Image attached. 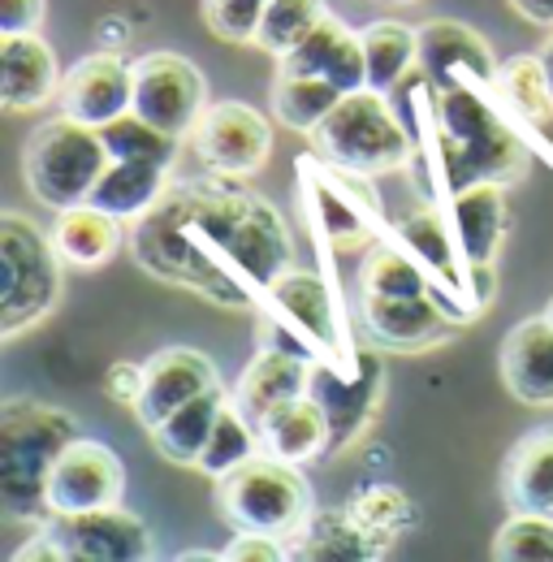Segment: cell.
I'll list each match as a JSON object with an SVG mask.
<instances>
[{"label": "cell", "mask_w": 553, "mask_h": 562, "mask_svg": "<svg viewBox=\"0 0 553 562\" xmlns=\"http://www.w3.org/2000/svg\"><path fill=\"white\" fill-rule=\"evenodd\" d=\"M131 256L147 278L191 290L216 307H256L285 269L294 243L285 216L229 173L173 182L165 200L131 229Z\"/></svg>", "instance_id": "obj_1"}, {"label": "cell", "mask_w": 553, "mask_h": 562, "mask_svg": "<svg viewBox=\"0 0 553 562\" xmlns=\"http://www.w3.org/2000/svg\"><path fill=\"white\" fill-rule=\"evenodd\" d=\"M424 151L445 200L476 182H519L528 173L532 143L506 117L493 91L472 78H454L445 87H428Z\"/></svg>", "instance_id": "obj_2"}, {"label": "cell", "mask_w": 553, "mask_h": 562, "mask_svg": "<svg viewBox=\"0 0 553 562\" xmlns=\"http://www.w3.org/2000/svg\"><path fill=\"white\" fill-rule=\"evenodd\" d=\"M82 437V424L69 412L40 398H9L0 407V510L9 524H44L48 476L69 441Z\"/></svg>", "instance_id": "obj_3"}, {"label": "cell", "mask_w": 553, "mask_h": 562, "mask_svg": "<svg viewBox=\"0 0 553 562\" xmlns=\"http://www.w3.org/2000/svg\"><path fill=\"white\" fill-rule=\"evenodd\" d=\"M256 307H260L264 342L290 347V351L307 355L316 363H329V368H342V372L359 363V347L346 338L338 294L329 290V281L320 273L285 269Z\"/></svg>", "instance_id": "obj_4"}, {"label": "cell", "mask_w": 553, "mask_h": 562, "mask_svg": "<svg viewBox=\"0 0 553 562\" xmlns=\"http://www.w3.org/2000/svg\"><path fill=\"white\" fill-rule=\"evenodd\" d=\"M312 143L329 165L363 178L398 173L415 156L411 126L390 109L385 91H372V87L346 91L338 109L312 131Z\"/></svg>", "instance_id": "obj_5"}, {"label": "cell", "mask_w": 553, "mask_h": 562, "mask_svg": "<svg viewBox=\"0 0 553 562\" xmlns=\"http://www.w3.org/2000/svg\"><path fill=\"white\" fill-rule=\"evenodd\" d=\"M212 485H216V510L234 532H264L276 541H290L303 528V519L316 510L298 463H285L269 450L251 454Z\"/></svg>", "instance_id": "obj_6"}, {"label": "cell", "mask_w": 553, "mask_h": 562, "mask_svg": "<svg viewBox=\"0 0 553 562\" xmlns=\"http://www.w3.org/2000/svg\"><path fill=\"white\" fill-rule=\"evenodd\" d=\"M109 160L113 156L104 135L61 113L31 131L22 147V178L44 209L66 212L74 204H91V191L104 178Z\"/></svg>", "instance_id": "obj_7"}, {"label": "cell", "mask_w": 553, "mask_h": 562, "mask_svg": "<svg viewBox=\"0 0 553 562\" xmlns=\"http://www.w3.org/2000/svg\"><path fill=\"white\" fill-rule=\"evenodd\" d=\"M0 260H4V299H0V338H22L53 316L66 285V260L35 221L22 212L0 216Z\"/></svg>", "instance_id": "obj_8"}, {"label": "cell", "mask_w": 553, "mask_h": 562, "mask_svg": "<svg viewBox=\"0 0 553 562\" xmlns=\"http://www.w3.org/2000/svg\"><path fill=\"white\" fill-rule=\"evenodd\" d=\"M303 216L329 247H359L381 229V204L372 195V178L329 165L325 156H298Z\"/></svg>", "instance_id": "obj_9"}, {"label": "cell", "mask_w": 553, "mask_h": 562, "mask_svg": "<svg viewBox=\"0 0 553 562\" xmlns=\"http://www.w3.org/2000/svg\"><path fill=\"white\" fill-rule=\"evenodd\" d=\"M40 532L53 541L57 562H143L151 559V528L135 510L100 506L78 515H48Z\"/></svg>", "instance_id": "obj_10"}, {"label": "cell", "mask_w": 553, "mask_h": 562, "mask_svg": "<svg viewBox=\"0 0 553 562\" xmlns=\"http://www.w3.org/2000/svg\"><path fill=\"white\" fill-rule=\"evenodd\" d=\"M359 316L368 342L390 355L437 351L463 329L441 294H359Z\"/></svg>", "instance_id": "obj_11"}, {"label": "cell", "mask_w": 553, "mask_h": 562, "mask_svg": "<svg viewBox=\"0 0 553 562\" xmlns=\"http://www.w3.org/2000/svg\"><path fill=\"white\" fill-rule=\"evenodd\" d=\"M191 147L212 173L251 178L273 151V122L242 100H212L191 131Z\"/></svg>", "instance_id": "obj_12"}, {"label": "cell", "mask_w": 553, "mask_h": 562, "mask_svg": "<svg viewBox=\"0 0 553 562\" xmlns=\"http://www.w3.org/2000/svg\"><path fill=\"white\" fill-rule=\"evenodd\" d=\"M307 394L320 403L325 420H329V459L350 450L381 412V394H385V372L381 359L359 347V363L342 372L329 363H312V385Z\"/></svg>", "instance_id": "obj_13"}, {"label": "cell", "mask_w": 553, "mask_h": 562, "mask_svg": "<svg viewBox=\"0 0 553 562\" xmlns=\"http://www.w3.org/2000/svg\"><path fill=\"white\" fill-rule=\"evenodd\" d=\"M207 109V82L204 74L195 70L187 57L178 53H147L135 61V100L131 113H138L143 122L191 139L200 113Z\"/></svg>", "instance_id": "obj_14"}, {"label": "cell", "mask_w": 553, "mask_h": 562, "mask_svg": "<svg viewBox=\"0 0 553 562\" xmlns=\"http://www.w3.org/2000/svg\"><path fill=\"white\" fill-rule=\"evenodd\" d=\"M126 493V463L117 459L113 446L95 441V437H78L69 441L66 454L57 459L53 476H48V506L53 515H78V510H100V506H117Z\"/></svg>", "instance_id": "obj_15"}, {"label": "cell", "mask_w": 553, "mask_h": 562, "mask_svg": "<svg viewBox=\"0 0 553 562\" xmlns=\"http://www.w3.org/2000/svg\"><path fill=\"white\" fill-rule=\"evenodd\" d=\"M61 113L74 122L87 126H109L122 113H131L135 100V66L117 53V48H100L91 57H82L78 66H69V74L61 78Z\"/></svg>", "instance_id": "obj_16"}, {"label": "cell", "mask_w": 553, "mask_h": 562, "mask_svg": "<svg viewBox=\"0 0 553 562\" xmlns=\"http://www.w3.org/2000/svg\"><path fill=\"white\" fill-rule=\"evenodd\" d=\"M207 390H221V372L195 347H165L143 363V394L135 403V420L151 432L165 416H173L182 403L200 398Z\"/></svg>", "instance_id": "obj_17"}, {"label": "cell", "mask_w": 553, "mask_h": 562, "mask_svg": "<svg viewBox=\"0 0 553 562\" xmlns=\"http://www.w3.org/2000/svg\"><path fill=\"white\" fill-rule=\"evenodd\" d=\"M497 66L501 61L493 57L481 31L450 22V18H432L419 26V74L428 78V87H445L454 78H472L481 87H493Z\"/></svg>", "instance_id": "obj_18"}, {"label": "cell", "mask_w": 553, "mask_h": 562, "mask_svg": "<svg viewBox=\"0 0 553 562\" xmlns=\"http://www.w3.org/2000/svg\"><path fill=\"white\" fill-rule=\"evenodd\" d=\"M61 91V66L40 31L0 35V104L4 113H35Z\"/></svg>", "instance_id": "obj_19"}, {"label": "cell", "mask_w": 553, "mask_h": 562, "mask_svg": "<svg viewBox=\"0 0 553 562\" xmlns=\"http://www.w3.org/2000/svg\"><path fill=\"white\" fill-rule=\"evenodd\" d=\"M312 363H316V359L290 351V347L260 342V355L251 359V368L242 372V381H238V390H234L238 412L260 428L276 407H285V403H294V398L307 394V385H312Z\"/></svg>", "instance_id": "obj_20"}, {"label": "cell", "mask_w": 553, "mask_h": 562, "mask_svg": "<svg viewBox=\"0 0 553 562\" xmlns=\"http://www.w3.org/2000/svg\"><path fill=\"white\" fill-rule=\"evenodd\" d=\"M501 385L515 403L528 407H553V321L541 312L532 321H519L501 338Z\"/></svg>", "instance_id": "obj_21"}, {"label": "cell", "mask_w": 553, "mask_h": 562, "mask_svg": "<svg viewBox=\"0 0 553 562\" xmlns=\"http://www.w3.org/2000/svg\"><path fill=\"white\" fill-rule=\"evenodd\" d=\"M501 497L515 515L553 519V424L523 432L501 463Z\"/></svg>", "instance_id": "obj_22"}, {"label": "cell", "mask_w": 553, "mask_h": 562, "mask_svg": "<svg viewBox=\"0 0 553 562\" xmlns=\"http://www.w3.org/2000/svg\"><path fill=\"white\" fill-rule=\"evenodd\" d=\"M445 212L454 221L467 269L493 265L501 234H506V182H476L467 191H454V195H445Z\"/></svg>", "instance_id": "obj_23"}, {"label": "cell", "mask_w": 553, "mask_h": 562, "mask_svg": "<svg viewBox=\"0 0 553 562\" xmlns=\"http://www.w3.org/2000/svg\"><path fill=\"white\" fill-rule=\"evenodd\" d=\"M285 554L294 562H368L381 559L385 546H376L346 506V510H312L303 528L285 541Z\"/></svg>", "instance_id": "obj_24"}, {"label": "cell", "mask_w": 553, "mask_h": 562, "mask_svg": "<svg viewBox=\"0 0 553 562\" xmlns=\"http://www.w3.org/2000/svg\"><path fill=\"white\" fill-rule=\"evenodd\" d=\"M173 187V165L160 160H109L104 178L91 191V204L122 221H138L165 200Z\"/></svg>", "instance_id": "obj_25"}, {"label": "cell", "mask_w": 553, "mask_h": 562, "mask_svg": "<svg viewBox=\"0 0 553 562\" xmlns=\"http://www.w3.org/2000/svg\"><path fill=\"white\" fill-rule=\"evenodd\" d=\"M122 225H126L122 216L95 209V204H74V209L57 212L48 234H53V243H57V251H61V260L69 269L91 273V269H100V265H109L117 256Z\"/></svg>", "instance_id": "obj_26"}, {"label": "cell", "mask_w": 553, "mask_h": 562, "mask_svg": "<svg viewBox=\"0 0 553 562\" xmlns=\"http://www.w3.org/2000/svg\"><path fill=\"white\" fill-rule=\"evenodd\" d=\"M225 407H229L225 385L221 390H207V394L191 398V403H182L173 416H165V420L151 428L156 454L169 459V463H178V468H200L207 441H212V428H216Z\"/></svg>", "instance_id": "obj_27"}, {"label": "cell", "mask_w": 553, "mask_h": 562, "mask_svg": "<svg viewBox=\"0 0 553 562\" xmlns=\"http://www.w3.org/2000/svg\"><path fill=\"white\" fill-rule=\"evenodd\" d=\"M260 446L298 468L329 454V420H325L320 403L312 394H303V398L276 407L273 416L260 424Z\"/></svg>", "instance_id": "obj_28"}, {"label": "cell", "mask_w": 553, "mask_h": 562, "mask_svg": "<svg viewBox=\"0 0 553 562\" xmlns=\"http://www.w3.org/2000/svg\"><path fill=\"white\" fill-rule=\"evenodd\" d=\"M346 91L334 87L325 74H294V70H276L273 74V117L281 126L298 131V135H312L342 100Z\"/></svg>", "instance_id": "obj_29"}, {"label": "cell", "mask_w": 553, "mask_h": 562, "mask_svg": "<svg viewBox=\"0 0 553 562\" xmlns=\"http://www.w3.org/2000/svg\"><path fill=\"white\" fill-rule=\"evenodd\" d=\"M363 57H368V87L372 91H398L419 66V31L403 22H372L359 31Z\"/></svg>", "instance_id": "obj_30"}, {"label": "cell", "mask_w": 553, "mask_h": 562, "mask_svg": "<svg viewBox=\"0 0 553 562\" xmlns=\"http://www.w3.org/2000/svg\"><path fill=\"white\" fill-rule=\"evenodd\" d=\"M325 13H329L325 0H269L256 31V48H264L269 57H285L294 44H303L320 26Z\"/></svg>", "instance_id": "obj_31"}, {"label": "cell", "mask_w": 553, "mask_h": 562, "mask_svg": "<svg viewBox=\"0 0 553 562\" xmlns=\"http://www.w3.org/2000/svg\"><path fill=\"white\" fill-rule=\"evenodd\" d=\"M264 446H260V428L247 420L242 412H238V403L229 398V407L221 412V420L212 428V441H207L204 459H200V468L195 472H204V476H225V472H234L238 463H247L251 454H260Z\"/></svg>", "instance_id": "obj_32"}, {"label": "cell", "mask_w": 553, "mask_h": 562, "mask_svg": "<svg viewBox=\"0 0 553 562\" xmlns=\"http://www.w3.org/2000/svg\"><path fill=\"white\" fill-rule=\"evenodd\" d=\"M350 515L368 528V537H372L376 546L398 541L415 524L411 497L398 490V485H368V490H359L350 497Z\"/></svg>", "instance_id": "obj_33"}, {"label": "cell", "mask_w": 553, "mask_h": 562, "mask_svg": "<svg viewBox=\"0 0 553 562\" xmlns=\"http://www.w3.org/2000/svg\"><path fill=\"white\" fill-rule=\"evenodd\" d=\"M100 135L109 143V156L113 160H160V165H178V151H182V139L143 122L138 113H122L117 122L100 126Z\"/></svg>", "instance_id": "obj_34"}, {"label": "cell", "mask_w": 553, "mask_h": 562, "mask_svg": "<svg viewBox=\"0 0 553 562\" xmlns=\"http://www.w3.org/2000/svg\"><path fill=\"white\" fill-rule=\"evenodd\" d=\"M497 562H553V519L545 515H515L493 537Z\"/></svg>", "instance_id": "obj_35"}, {"label": "cell", "mask_w": 553, "mask_h": 562, "mask_svg": "<svg viewBox=\"0 0 553 562\" xmlns=\"http://www.w3.org/2000/svg\"><path fill=\"white\" fill-rule=\"evenodd\" d=\"M264 9L269 0H204V22L225 44H256Z\"/></svg>", "instance_id": "obj_36"}, {"label": "cell", "mask_w": 553, "mask_h": 562, "mask_svg": "<svg viewBox=\"0 0 553 562\" xmlns=\"http://www.w3.org/2000/svg\"><path fill=\"white\" fill-rule=\"evenodd\" d=\"M346 35V22H338L334 13H325L320 18V26L303 40V44H294L285 57H276V70H294V74H325L329 66V57H334V48H338V40Z\"/></svg>", "instance_id": "obj_37"}, {"label": "cell", "mask_w": 553, "mask_h": 562, "mask_svg": "<svg viewBox=\"0 0 553 562\" xmlns=\"http://www.w3.org/2000/svg\"><path fill=\"white\" fill-rule=\"evenodd\" d=\"M225 562H281L290 559L285 554V541L276 537H264V532H234V541L221 550Z\"/></svg>", "instance_id": "obj_38"}, {"label": "cell", "mask_w": 553, "mask_h": 562, "mask_svg": "<svg viewBox=\"0 0 553 562\" xmlns=\"http://www.w3.org/2000/svg\"><path fill=\"white\" fill-rule=\"evenodd\" d=\"M44 13H48V0H0V35L40 31Z\"/></svg>", "instance_id": "obj_39"}, {"label": "cell", "mask_w": 553, "mask_h": 562, "mask_svg": "<svg viewBox=\"0 0 553 562\" xmlns=\"http://www.w3.org/2000/svg\"><path fill=\"white\" fill-rule=\"evenodd\" d=\"M104 390H109L122 407L135 412L138 394H143V363H113L109 376H104Z\"/></svg>", "instance_id": "obj_40"}, {"label": "cell", "mask_w": 553, "mask_h": 562, "mask_svg": "<svg viewBox=\"0 0 553 562\" xmlns=\"http://www.w3.org/2000/svg\"><path fill=\"white\" fill-rule=\"evenodd\" d=\"M510 9L519 18H528L532 26H550L553 31V0H510Z\"/></svg>", "instance_id": "obj_41"}, {"label": "cell", "mask_w": 553, "mask_h": 562, "mask_svg": "<svg viewBox=\"0 0 553 562\" xmlns=\"http://www.w3.org/2000/svg\"><path fill=\"white\" fill-rule=\"evenodd\" d=\"M381 4H411V0H381Z\"/></svg>", "instance_id": "obj_42"}, {"label": "cell", "mask_w": 553, "mask_h": 562, "mask_svg": "<svg viewBox=\"0 0 553 562\" xmlns=\"http://www.w3.org/2000/svg\"><path fill=\"white\" fill-rule=\"evenodd\" d=\"M545 316H550V321H553V299H550V307H545Z\"/></svg>", "instance_id": "obj_43"}]
</instances>
